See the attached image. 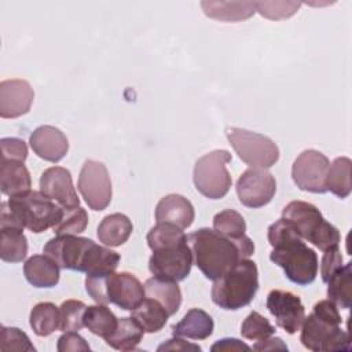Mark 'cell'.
<instances>
[{"label": "cell", "instance_id": "1", "mask_svg": "<svg viewBox=\"0 0 352 352\" xmlns=\"http://www.w3.org/2000/svg\"><path fill=\"white\" fill-rule=\"evenodd\" d=\"M192 260L205 278L220 279L241 260L254 253V243L246 235L231 238L212 228H199L187 235Z\"/></svg>", "mask_w": 352, "mask_h": 352}, {"label": "cell", "instance_id": "2", "mask_svg": "<svg viewBox=\"0 0 352 352\" xmlns=\"http://www.w3.org/2000/svg\"><path fill=\"white\" fill-rule=\"evenodd\" d=\"M268 242L274 248L270 260L279 265L289 280L307 286L318 275V256L298 235L294 226L280 217L268 227Z\"/></svg>", "mask_w": 352, "mask_h": 352}, {"label": "cell", "instance_id": "3", "mask_svg": "<svg viewBox=\"0 0 352 352\" xmlns=\"http://www.w3.org/2000/svg\"><path fill=\"white\" fill-rule=\"evenodd\" d=\"M43 253L60 268L85 272L87 275L114 272L121 260L117 252L77 235H56L44 245Z\"/></svg>", "mask_w": 352, "mask_h": 352}, {"label": "cell", "instance_id": "4", "mask_svg": "<svg viewBox=\"0 0 352 352\" xmlns=\"http://www.w3.org/2000/svg\"><path fill=\"white\" fill-rule=\"evenodd\" d=\"M341 323L337 305L329 298L320 300L314 305L312 312L304 318L300 341L314 352L351 351L349 333L340 327Z\"/></svg>", "mask_w": 352, "mask_h": 352}, {"label": "cell", "instance_id": "5", "mask_svg": "<svg viewBox=\"0 0 352 352\" xmlns=\"http://www.w3.org/2000/svg\"><path fill=\"white\" fill-rule=\"evenodd\" d=\"M258 290V271L254 261L241 260L234 268L214 280L212 301L223 309L236 311L252 302Z\"/></svg>", "mask_w": 352, "mask_h": 352}, {"label": "cell", "instance_id": "6", "mask_svg": "<svg viewBox=\"0 0 352 352\" xmlns=\"http://www.w3.org/2000/svg\"><path fill=\"white\" fill-rule=\"evenodd\" d=\"M85 290L98 304L113 302L125 311H132L146 296L144 285L131 272L87 275Z\"/></svg>", "mask_w": 352, "mask_h": 352}, {"label": "cell", "instance_id": "7", "mask_svg": "<svg viewBox=\"0 0 352 352\" xmlns=\"http://www.w3.org/2000/svg\"><path fill=\"white\" fill-rule=\"evenodd\" d=\"M282 217L294 226L304 241L311 242L322 252L340 245L341 235L338 228L326 221L320 210L309 202H289L282 210Z\"/></svg>", "mask_w": 352, "mask_h": 352}, {"label": "cell", "instance_id": "8", "mask_svg": "<svg viewBox=\"0 0 352 352\" xmlns=\"http://www.w3.org/2000/svg\"><path fill=\"white\" fill-rule=\"evenodd\" d=\"M7 202L23 228L34 234L52 228L63 214V208L41 191L29 190L10 197Z\"/></svg>", "mask_w": 352, "mask_h": 352}, {"label": "cell", "instance_id": "9", "mask_svg": "<svg viewBox=\"0 0 352 352\" xmlns=\"http://www.w3.org/2000/svg\"><path fill=\"white\" fill-rule=\"evenodd\" d=\"M231 161V154L227 150H213L195 162L194 184L195 188L209 199L223 198L232 184L227 164Z\"/></svg>", "mask_w": 352, "mask_h": 352}, {"label": "cell", "instance_id": "10", "mask_svg": "<svg viewBox=\"0 0 352 352\" xmlns=\"http://www.w3.org/2000/svg\"><path fill=\"white\" fill-rule=\"evenodd\" d=\"M226 136L238 157L250 168H271L279 160V148L265 135L243 128L228 126Z\"/></svg>", "mask_w": 352, "mask_h": 352}, {"label": "cell", "instance_id": "11", "mask_svg": "<svg viewBox=\"0 0 352 352\" xmlns=\"http://www.w3.org/2000/svg\"><path fill=\"white\" fill-rule=\"evenodd\" d=\"M77 188L92 210H103L110 205L113 190L104 164L87 160L80 170Z\"/></svg>", "mask_w": 352, "mask_h": 352}, {"label": "cell", "instance_id": "12", "mask_svg": "<svg viewBox=\"0 0 352 352\" xmlns=\"http://www.w3.org/2000/svg\"><path fill=\"white\" fill-rule=\"evenodd\" d=\"M329 165L330 161L323 153L314 148L304 150L293 162V182L302 191L323 194L327 191L326 176Z\"/></svg>", "mask_w": 352, "mask_h": 352}, {"label": "cell", "instance_id": "13", "mask_svg": "<svg viewBox=\"0 0 352 352\" xmlns=\"http://www.w3.org/2000/svg\"><path fill=\"white\" fill-rule=\"evenodd\" d=\"M192 252L188 243L154 250L148 260V270L153 276L179 282L190 275Z\"/></svg>", "mask_w": 352, "mask_h": 352}, {"label": "cell", "instance_id": "14", "mask_svg": "<svg viewBox=\"0 0 352 352\" xmlns=\"http://www.w3.org/2000/svg\"><path fill=\"white\" fill-rule=\"evenodd\" d=\"M276 192V180L264 168L246 169L236 182L239 202L246 208L257 209L271 202Z\"/></svg>", "mask_w": 352, "mask_h": 352}, {"label": "cell", "instance_id": "15", "mask_svg": "<svg viewBox=\"0 0 352 352\" xmlns=\"http://www.w3.org/2000/svg\"><path fill=\"white\" fill-rule=\"evenodd\" d=\"M267 308L275 318L278 327L287 334L297 333L305 318V308L300 297L292 292L271 290L267 296Z\"/></svg>", "mask_w": 352, "mask_h": 352}, {"label": "cell", "instance_id": "16", "mask_svg": "<svg viewBox=\"0 0 352 352\" xmlns=\"http://www.w3.org/2000/svg\"><path fill=\"white\" fill-rule=\"evenodd\" d=\"M33 99V88L26 80H3L0 82V117L16 118L29 113Z\"/></svg>", "mask_w": 352, "mask_h": 352}, {"label": "cell", "instance_id": "17", "mask_svg": "<svg viewBox=\"0 0 352 352\" xmlns=\"http://www.w3.org/2000/svg\"><path fill=\"white\" fill-rule=\"evenodd\" d=\"M40 191L58 202L62 208L80 206V198L73 186L72 175L66 168H47L40 177Z\"/></svg>", "mask_w": 352, "mask_h": 352}, {"label": "cell", "instance_id": "18", "mask_svg": "<svg viewBox=\"0 0 352 352\" xmlns=\"http://www.w3.org/2000/svg\"><path fill=\"white\" fill-rule=\"evenodd\" d=\"M29 143L37 157L50 162L60 161L69 151V140L66 135L52 125H41L36 128L29 138Z\"/></svg>", "mask_w": 352, "mask_h": 352}, {"label": "cell", "instance_id": "19", "mask_svg": "<svg viewBox=\"0 0 352 352\" xmlns=\"http://www.w3.org/2000/svg\"><path fill=\"white\" fill-rule=\"evenodd\" d=\"M195 217L192 204L180 194H169L160 199L155 206L157 223H170L176 227L188 228Z\"/></svg>", "mask_w": 352, "mask_h": 352}, {"label": "cell", "instance_id": "20", "mask_svg": "<svg viewBox=\"0 0 352 352\" xmlns=\"http://www.w3.org/2000/svg\"><path fill=\"white\" fill-rule=\"evenodd\" d=\"M59 265L47 254H34L23 264V275L34 287H54L59 282Z\"/></svg>", "mask_w": 352, "mask_h": 352}, {"label": "cell", "instance_id": "21", "mask_svg": "<svg viewBox=\"0 0 352 352\" xmlns=\"http://www.w3.org/2000/svg\"><path fill=\"white\" fill-rule=\"evenodd\" d=\"M214 323L212 316L199 308L190 309L183 319L172 326L175 337H186L191 340H205L212 336Z\"/></svg>", "mask_w": 352, "mask_h": 352}, {"label": "cell", "instance_id": "22", "mask_svg": "<svg viewBox=\"0 0 352 352\" xmlns=\"http://www.w3.org/2000/svg\"><path fill=\"white\" fill-rule=\"evenodd\" d=\"M206 16L223 22H239L249 19L256 12L254 1H202Z\"/></svg>", "mask_w": 352, "mask_h": 352}, {"label": "cell", "instance_id": "23", "mask_svg": "<svg viewBox=\"0 0 352 352\" xmlns=\"http://www.w3.org/2000/svg\"><path fill=\"white\" fill-rule=\"evenodd\" d=\"M32 179L28 168L21 161L1 160L0 165V187L1 192L12 197L29 191Z\"/></svg>", "mask_w": 352, "mask_h": 352}, {"label": "cell", "instance_id": "24", "mask_svg": "<svg viewBox=\"0 0 352 352\" xmlns=\"http://www.w3.org/2000/svg\"><path fill=\"white\" fill-rule=\"evenodd\" d=\"M133 231L132 221L129 220L128 216L122 213H113L106 217L99 223L98 226V239L106 246L116 248L121 246L128 241Z\"/></svg>", "mask_w": 352, "mask_h": 352}, {"label": "cell", "instance_id": "25", "mask_svg": "<svg viewBox=\"0 0 352 352\" xmlns=\"http://www.w3.org/2000/svg\"><path fill=\"white\" fill-rule=\"evenodd\" d=\"M146 296L157 300L169 315H175L182 305V290L177 282L153 276L144 283Z\"/></svg>", "mask_w": 352, "mask_h": 352}, {"label": "cell", "instance_id": "26", "mask_svg": "<svg viewBox=\"0 0 352 352\" xmlns=\"http://www.w3.org/2000/svg\"><path fill=\"white\" fill-rule=\"evenodd\" d=\"M131 316L142 326L144 333H157L166 324L170 315L157 300L144 297L131 311Z\"/></svg>", "mask_w": 352, "mask_h": 352}, {"label": "cell", "instance_id": "27", "mask_svg": "<svg viewBox=\"0 0 352 352\" xmlns=\"http://www.w3.org/2000/svg\"><path fill=\"white\" fill-rule=\"evenodd\" d=\"M144 330L142 326L131 316L118 319L117 329L104 338L106 344L117 351H135L142 342Z\"/></svg>", "mask_w": 352, "mask_h": 352}, {"label": "cell", "instance_id": "28", "mask_svg": "<svg viewBox=\"0 0 352 352\" xmlns=\"http://www.w3.org/2000/svg\"><path fill=\"white\" fill-rule=\"evenodd\" d=\"M327 297L336 305L348 309L351 308V287H352V263L341 265L333 272L326 282Z\"/></svg>", "mask_w": 352, "mask_h": 352}, {"label": "cell", "instance_id": "29", "mask_svg": "<svg viewBox=\"0 0 352 352\" xmlns=\"http://www.w3.org/2000/svg\"><path fill=\"white\" fill-rule=\"evenodd\" d=\"M30 327L38 337H47L59 329L60 311L52 302H38L30 311Z\"/></svg>", "mask_w": 352, "mask_h": 352}, {"label": "cell", "instance_id": "30", "mask_svg": "<svg viewBox=\"0 0 352 352\" xmlns=\"http://www.w3.org/2000/svg\"><path fill=\"white\" fill-rule=\"evenodd\" d=\"M28 254V239L23 230L6 227L0 228V257L6 263H19Z\"/></svg>", "mask_w": 352, "mask_h": 352}, {"label": "cell", "instance_id": "31", "mask_svg": "<svg viewBox=\"0 0 352 352\" xmlns=\"http://www.w3.org/2000/svg\"><path fill=\"white\" fill-rule=\"evenodd\" d=\"M118 324V318L104 304L89 305L84 312V326L95 336L107 338Z\"/></svg>", "mask_w": 352, "mask_h": 352}, {"label": "cell", "instance_id": "32", "mask_svg": "<svg viewBox=\"0 0 352 352\" xmlns=\"http://www.w3.org/2000/svg\"><path fill=\"white\" fill-rule=\"evenodd\" d=\"M351 160L337 157L330 165L326 176V188L338 198L344 199L351 194Z\"/></svg>", "mask_w": 352, "mask_h": 352}, {"label": "cell", "instance_id": "33", "mask_svg": "<svg viewBox=\"0 0 352 352\" xmlns=\"http://www.w3.org/2000/svg\"><path fill=\"white\" fill-rule=\"evenodd\" d=\"M147 243L148 248L154 252L158 249L187 243V235L175 224L157 223L147 234Z\"/></svg>", "mask_w": 352, "mask_h": 352}, {"label": "cell", "instance_id": "34", "mask_svg": "<svg viewBox=\"0 0 352 352\" xmlns=\"http://www.w3.org/2000/svg\"><path fill=\"white\" fill-rule=\"evenodd\" d=\"M88 226V213L84 208H63L62 219L52 227L55 235H78Z\"/></svg>", "mask_w": 352, "mask_h": 352}, {"label": "cell", "instance_id": "35", "mask_svg": "<svg viewBox=\"0 0 352 352\" xmlns=\"http://www.w3.org/2000/svg\"><path fill=\"white\" fill-rule=\"evenodd\" d=\"M213 230L223 235L238 238L245 235L246 221L242 217V214L238 213L236 210L224 209L213 217Z\"/></svg>", "mask_w": 352, "mask_h": 352}, {"label": "cell", "instance_id": "36", "mask_svg": "<svg viewBox=\"0 0 352 352\" xmlns=\"http://www.w3.org/2000/svg\"><path fill=\"white\" fill-rule=\"evenodd\" d=\"M87 305L80 300H66L60 304V331H78L84 327V312Z\"/></svg>", "mask_w": 352, "mask_h": 352}, {"label": "cell", "instance_id": "37", "mask_svg": "<svg viewBox=\"0 0 352 352\" xmlns=\"http://www.w3.org/2000/svg\"><path fill=\"white\" fill-rule=\"evenodd\" d=\"M275 333V327L258 312H250L241 324V334L243 338L258 341L271 337Z\"/></svg>", "mask_w": 352, "mask_h": 352}, {"label": "cell", "instance_id": "38", "mask_svg": "<svg viewBox=\"0 0 352 352\" xmlns=\"http://www.w3.org/2000/svg\"><path fill=\"white\" fill-rule=\"evenodd\" d=\"M256 11L268 19L290 18L301 7V1H254Z\"/></svg>", "mask_w": 352, "mask_h": 352}, {"label": "cell", "instance_id": "39", "mask_svg": "<svg viewBox=\"0 0 352 352\" xmlns=\"http://www.w3.org/2000/svg\"><path fill=\"white\" fill-rule=\"evenodd\" d=\"M0 351H28L34 352L36 348L32 344L26 333L18 327L1 326L0 330Z\"/></svg>", "mask_w": 352, "mask_h": 352}, {"label": "cell", "instance_id": "40", "mask_svg": "<svg viewBox=\"0 0 352 352\" xmlns=\"http://www.w3.org/2000/svg\"><path fill=\"white\" fill-rule=\"evenodd\" d=\"M1 160H14L23 162L28 158V146L18 138H3L0 140Z\"/></svg>", "mask_w": 352, "mask_h": 352}, {"label": "cell", "instance_id": "41", "mask_svg": "<svg viewBox=\"0 0 352 352\" xmlns=\"http://www.w3.org/2000/svg\"><path fill=\"white\" fill-rule=\"evenodd\" d=\"M342 265V254L338 246L330 248L324 250L322 261H320V275L322 280L327 282L329 278L333 275L336 270H338Z\"/></svg>", "mask_w": 352, "mask_h": 352}, {"label": "cell", "instance_id": "42", "mask_svg": "<svg viewBox=\"0 0 352 352\" xmlns=\"http://www.w3.org/2000/svg\"><path fill=\"white\" fill-rule=\"evenodd\" d=\"M56 349L59 352H69V351L87 352L91 348H89L88 342L77 331H65V334H62L58 338Z\"/></svg>", "mask_w": 352, "mask_h": 352}, {"label": "cell", "instance_id": "43", "mask_svg": "<svg viewBox=\"0 0 352 352\" xmlns=\"http://www.w3.org/2000/svg\"><path fill=\"white\" fill-rule=\"evenodd\" d=\"M160 352L161 351H201V346L192 342H187L182 340V337H175L172 340H168L166 342L161 344L157 348Z\"/></svg>", "mask_w": 352, "mask_h": 352}, {"label": "cell", "instance_id": "44", "mask_svg": "<svg viewBox=\"0 0 352 352\" xmlns=\"http://www.w3.org/2000/svg\"><path fill=\"white\" fill-rule=\"evenodd\" d=\"M210 349L212 351H250L252 348L236 338H223L216 341L210 346Z\"/></svg>", "mask_w": 352, "mask_h": 352}, {"label": "cell", "instance_id": "45", "mask_svg": "<svg viewBox=\"0 0 352 352\" xmlns=\"http://www.w3.org/2000/svg\"><path fill=\"white\" fill-rule=\"evenodd\" d=\"M252 349H254V351H274V349L287 351V345L279 337H268L264 340H258L253 345Z\"/></svg>", "mask_w": 352, "mask_h": 352}]
</instances>
